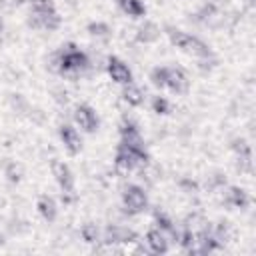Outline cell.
<instances>
[{
    "label": "cell",
    "instance_id": "7a4b0ae2",
    "mask_svg": "<svg viewBox=\"0 0 256 256\" xmlns=\"http://www.w3.org/2000/svg\"><path fill=\"white\" fill-rule=\"evenodd\" d=\"M122 204L128 214H138L148 206V196L140 186H128L122 194Z\"/></svg>",
    "mask_w": 256,
    "mask_h": 256
},
{
    "label": "cell",
    "instance_id": "d6986e66",
    "mask_svg": "<svg viewBox=\"0 0 256 256\" xmlns=\"http://www.w3.org/2000/svg\"><path fill=\"white\" fill-rule=\"evenodd\" d=\"M10 106H12V110H16V112H26L28 110V102L20 96V94H12L10 96Z\"/></svg>",
    "mask_w": 256,
    "mask_h": 256
},
{
    "label": "cell",
    "instance_id": "52a82bcc",
    "mask_svg": "<svg viewBox=\"0 0 256 256\" xmlns=\"http://www.w3.org/2000/svg\"><path fill=\"white\" fill-rule=\"evenodd\" d=\"M174 94H184L188 90V80L180 68H166V86Z\"/></svg>",
    "mask_w": 256,
    "mask_h": 256
},
{
    "label": "cell",
    "instance_id": "3957f363",
    "mask_svg": "<svg viewBox=\"0 0 256 256\" xmlns=\"http://www.w3.org/2000/svg\"><path fill=\"white\" fill-rule=\"evenodd\" d=\"M30 26L38 30H56L60 26V16L56 8L48 10H30Z\"/></svg>",
    "mask_w": 256,
    "mask_h": 256
},
{
    "label": "cell",
    "instance_id": "8fae6325",
    "mask_svg": "<svg viewBox=\"0 0 256 256\" xmlns=\"http://www.w3.org/2000/svg\"><path fill=\"white\" fill-rule=\"evenodd\" d=\"M224 202L230 204V206H234V208H246L248 202H250V198H248V194L244 190H240L236 186H230V188L224 190Z\"/></svg>",
    "mask_w": 256,
    "mask_h": 256
},
{
    "label": "cell",
    "instance_id": "30bf717a",
    "mask_svg": "<svg viewBox=\"0 0 256 256\" xmlns=\"http://www.w3.org/2000/svg\"><path fill=\"white\" fill-rule=\"evenodd\" d=\"M168 240L160 234V230H156V228H152L148 234H146V250L148 252H154V254H162V252H166L168 250Z\"/></svg>",
    "mask_w": 256,
    "mask_h": 256
},
{
    "label": "cell",
    "instance_id": "ba28073f",
    "mask_svg": "<svg viewBox=\"0 0 256 256\" xmlns=\"http://www.w3.org/2000/svg\"><path fill=\"white\" fill-rule=\"evenodd\" d=\"M74 120L86 132H94L98 128V116L90 106H78L74 112Z\"/></svg>",
    "mask_w": 256,
    "mask_h": 256
},
{
    "label": "cell",
    "instance_id": "9a60e30c",
    "mask_svg": "<svg viewBox=\"0 0 256 256\" xmlns=\"http://www.w3.org/2000/svg\"><path fill=\"white\" fill-rule=\"evenodd\" d=\"M118 6L124 14L132 16V18H138L144 14V4L142 0H118Z\"/></svg>",
    "mask_w": 256,
    "mask_h": 256
},
{
    "label": "cell",
    "instance_id": "5bb4252c",
    "mask_svg": "<svg viewBox=\"0 0 256 256\" xmlns=\"http://www.w3.org/2000/svg\"><path fill=\"white\" fill-rule=\"evenodd\" d=\"M122 96H124V100H126L130 106H140V104L144 102V92H142L138 86H134L132 82L124 86Z\"/></svg>",
    "mask_w": 256,
    "mask_h": 256
},
{
    "label": "cell",
    "instance_id": "ffe728a7",
    "mask_svg": "<svg viewBox=\"0 0 256 256\" xmlns=\"http://www.w3.org/2000/svg\"><path fill=\"white\" fill-rule=\"evenodd\" d=\"M152 108H154V112H158V114H166V112L170 110V104H168V100H166L164 96H156V98L152 100Z\"/></svg>",
    "mask_w": 256,
    "mask_h": 256
},
{
    "label": "cell",
    "instance_id": "4fadbf2b",
    "mask_svg": "<svg viewBox=\"0 0 256 256\" xmlns=\"http://www.w3.org/2000/svg\"><path fill=\"white\" fill-rule=\"evenodd\" d=\"M38 212H40V216H42L44 220L52 222V220L56 218V214H58L56 202H54L50 196H42V198L38 200Z\"/></svg>",
    "mask_w": 256,
    "mask_h": 256
},
{
    "label": "cell",
    "instance_id": "7c38bea8",
    "mask_svg": "<svg viewBox=\"0 0 256 256\" xmlns=\"http://www.w3.org/2000/svg\"><path fill=\"white\" fill-rule=\"evenodd\" d=\"M160 38V28L154 24V22H144L140 28H138V32H136V40L140 42V44H152V42H156Z\"/></svg>",
    "mask_w": 256,
    "mask_h": 256
},
{
    "label": "cell",
    "instance_id": "7402d4cb",
    "mask_svg": "<svg viewBox=\"0 0 256 256\" xmlns=\"http://www.w3.org/2000/svg\"><path fill=\"white\" fill-rule=\"evenodd\" d=\"M54 100L58 104H66L68 102V92L64 88H54Z\"/></svg>",
    "mask_w": 256,
    "mask_h": 256
},
{
    "label": "cell",
    "instance_id": "5b68a950",
    "mask_svg": "<svg viewBox=\"0 0 256 256\" xmlns=\"http://www.w3.org/2000/svg\"><path fill=\"white\" fill-rule=\"evenodd\" d=\"M134 238H136V234L122 224H110L104 232L106 244H124V242H132Z\"/></svg>",
    "mask_w": 256,
    "mask_h": 256
},
{
    "label": "cell",
    "instance_id": "2e32d148",
    "mask_svg": "<svg viewBox=\"0 0 256 256\" xmlns=\"http://www.w3.org/2000/svg\"><path fill=\"white\" fill-rule=\"evenodd\" d=\"M150 80L156 88H164L166 86V66H160V68H154L152 74H150Z\"/></svg>",
    "mask_w": 256,
    "mask_h": 256
},
{
    "label": "cell",
    "instance_id": "277c9868",
    "mask_svg": "<svg viewBox=\"0 0 256 256\" xmlns=\"http://www.w3.org/2000/svg\"><path fill=\"white\" fill-rule=\"evenodd\" d=\"M52 174H54V178H56V182H58V186L62 190V198L68 200L72 196V192H74V176H72L70 168L64 162L54 160L52 162Z\"/></svg>",
    "mask_w": 256,
    "mask_h": 256
},
{
    "label": "cell",
    "instance_id": "ac0fdd59",
    "mask_svg": "<svg viewBox=\"0 0 256 256\" xmlns=\"http://www.w3.org/2000/svg\"><path fill=\"white\" fill-rule=\"evenodd\" d=\"M82 238H84L86 242H96V240L100 238L98 226H96V224H86V226L82 228Z\"/></svg>",
    "mask_w": 256,
    "mask_h": 256
},
{
    "label": "cell",
    "instance_id": "6da1fadb",
    "mask_svg": "<svg viewBox=\"0 0 256 256\" xmlns=\"http://www.w3.org/2000/svg\"><path fill=\"white\" fill-rule=\"evenodd\" d=\"M148 164L146 152L140 148H130L126 144L118 146L116 152V170L120 174H132V172H140L144 166Z\"/></svg>",
    "mask_w": 256,
    "mask_h": 256
},
{
    "label": "cell",
    "instance_id": "cb8c5ba5",
    "mask_svg": "<svg viewBox=\"0 0 256 256\" xmlns=\"http://www.w3.org/2000/svg\"><path fill=\"white\" fill-rule=\"evenodd\" d=\"M0 242H2V238H0Z\"/></svg>",
    "mask_w": 256,
    "mask_h": 256
},
{
    "label": "cell",
    "instance_id": "9c48e42d",
    "mask_svg": "<svg viewBox=\"0 0 256 256\" xmlns=\"http://www.w3.org/2000/svg\"><path fill=\"white\" fill-rule=\"evenodd\" d=\"M60 138H62V142H64V146H66V150H68L70 154L80 152L82 140H80V134H78L76 128H72L70 124H64V126L60 128Z\"/></svg>",
    "mask_w": 256,
    "mask_h": 256
},
{
    "label": "cell",
    "instance_id": "44dd1931",
    "mask_svg": "<svg viewBox=\"0 0 256 256\" xmlns=\"http://www.w3.org/2000/svg\"><path fill=\"white\" fill-rule=\"evenodd\" d=\"M54 8L52 0H30V10H48Z\"/></svg>",
    "mask_w": 256,
    "mask_h": 256
},
{
    "label": "cell",
    "instance_id": "603a6c76",
    "mask_svg": "<svg viewBox=\"0 0 256 256\" xmlns=\"http://www.w3.org/2000/svg\"><path fill=\"white\" fill-rule=\"evenodd\" d=\"M6 174H8V178H10V180H20V166H16V164H10Z\"/></svg>",
    "mask_w": 256,
    "mask_h": 256
},
{
    "label": "cell",
    "instance_id": "e0dca14e",
    "mask_svg": "<svg viewBox=\"0 0 256 256\" xmlns=\"http://www.w3.org/2000/svg\"><path fill=\"white\" fill-rule=\"evenodd\" d=\"M88 32H90L92 36H96V38H106L108 32H110V28H108L104 22H92V24L88 26Z\"/></svg>",
    "mask_w": 256,
    "mask_h": 256
},
{
    "label": "cell",
    "instance_id": "8992f818",
    "mask_svg": "<svg viewBox=\"0 0 256 256\" xmlns=\"http://www.w3.org/2000/svg\"><path fill=\"white\" fill-rule=\"evenodd\" d=\"M108 74H110V78H112L114 82H118V84H122V86H126V84L132 82V72H130V68H128L122 60H118V58H110V60H108Z\"/></svg>",
    "mask_w": 256,
    "mask_h": 256
}]
</instances>
